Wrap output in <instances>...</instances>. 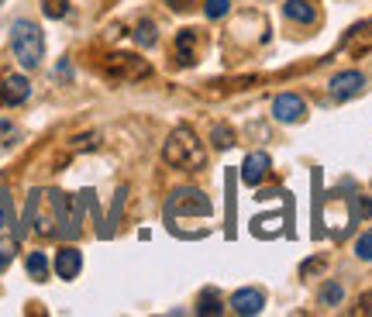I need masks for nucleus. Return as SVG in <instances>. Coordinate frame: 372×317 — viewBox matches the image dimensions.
Returning a JSON list of instances; mask_svg holds the SVG:
<instances>
[{
    "label": "nucleus",
    "mask_w": 372,
    "mask_h": 317,
    "mask_svg": "<svg viewBox=\"0 0 372 317\" xmlns=\"http://www.w3.org/2000/svg\"><path fill=\"white\" fill-rule=\"evenodd\" d=\"M207 214H214L211 197L200 193V190H193V186L176 190V193L165 200V221H169V228H173L180 217H207Z\"/></svg>",
    "instance_id": "obj_3"
},
{
    "label": "nucleus",
    "mask_w": 372,
    "mask_h": 317,
    "mask_svg": "<svg viewBox=\"0 0 372 317\" xmlns=\"http://www.w3.org/2000/svg\"><path fill=\"white\" fill-rule=\"evenodd\" d=\"M156 38H159V31H156L152 21H138V28H134V42H138L141 49H152Z\"/></svg>",
    "instance_id": "obj_14"
},
{
    "label": "nucleus",
    "mask_w": 372,
    "mask_h": 317,
    "mask_svg": "<svg viewBox=\"0 0 372 317\" xmlns=\"http://www.w3.org/2000/svg\"><path fill=\"white\" fill-rule=\"evenodd\" d=\"M176 49H180V66H193V62H197V55H193V49H197L193 28H186V31L176 35Z\"/></svg>",
    "instance_id": "obj_12"
},
{
    "label": "nucleus",
    "mask_w": 372,
    "mask_h": 317,
    "mask_svg": "<svg viewBox=\"0 0 372 317\" xmlns=\"http://www.w3.org/2000/svg\"><path fill=\"white\" fill-rule=\"evenodd\" d=\"M55 73H59L62 79H69V62H59V66H55Z\"/></svg>",
    "instance_id": "obj_28"
},
{
    "label": "nucleus",
    "mask_w": 372,
    "mask_h": 317,
    "mask_svg": "<svg viewBox=\"0 0 372 317\" xmlns=\"http://www.w3.org/2000/svg\"><path fill=\"white\" fill-rule=\"evenodd\" d=\"M272 117L283 121V125H296V121H303V117H307V104H303V97H296V93H279V97L272 100Z\"/></svg>",
    "instance_id": "obj_6"
},
{
    "label": "nucleus",
    "mask_w": 372,
    "mask_h": 317,
    "mask_svg": "<svg viewBox=\"0 0 372 317\" xmlns=\"http://www.w3.org/2000/svg\"><path fill=\"white\" fill-rule=\"evenodd\" d=\"M262 307H266V293L259 290V287H245V290H235L231 296V311L241 317H255L262 314Z\"/></svg>",
    "instance_id": "obj_7"
},
{
    "label": "nucleus",
    "mask_w": 372,
    "mask_h": 317,
    "mask_svg": "<svg viewBox=\"0 0 372 317\" xmlns=\"http://www.w3.org/2000/svg\"><path fill=\"white\" fill-rule=\"evenodd\" d=\"M14 224V211H11V193L0 186V228Z\"/></svg>",
    "instance_id": "obj_20"
},
{
    "label": "nucleus",
    "mask_w": 372,
    "mask_h": 317,
    "mask_svg": "<svg viewBox=\"0 0 372 317\" xmlns=\"http://www.w3.org/2000/svg\"><path fill=\"white\" fill-rule=\"evenodd\" d=\"M97 142H100V134H80V138H76V142H73V149H76V152H86V149H97Z\"/></svg>",
    "instance_id": "obj_24"
},
{
    "label": "nucleus",
    "mask_w": 372,
    "mask_h": 317,
    "mask_svg": "<svg viewBox=\"0 0 372 317\" xmlns=\"http://www.w3.org/2000/svg\"><path fill=\"white\" fill-rule=\"evenodd\" d=\"M104 76L114 79V83H138V79H149V76H152V66H149L141 55L114 52V55H107Z\"/></svg>",
    "instance_id": "obj_4"
},
{
    "label": "nucleus",
    "mask_w": 372,
    "mask_h": 317,
    "mask_svg": "<svg viewBox=\"0 0 372 317\" xmlns=\"http://www.w3.org/2000/svg\"><path fill=\"white\" fill-rule=\"evenodd\" d=\"M165 4H169L173 11H190V7H193V0H165Z\"/></svg>",
    "instance_id": "obj_25"
},
{
    "label": "nucleus",
    "mask_w": 372,
    "mask_h": 317,
    "mask_svg": "<svg viewBox=\"0 0 372 317\" xmlns=\"http://www.w3.org/2000/svg\"><path fill=\"white\" fill-rule=\"evenodd\" d=\"M331 100H338V104H345L351 97H359L362 90H366V73H359V69H345V73H338V76L331 79Z\"/></svg>",
    "instance_id": "obj_5"
},
{
    "label": "nucleus",
    "mask_w": 372,
    "mask_h": 317,
    "mask_svg": "<svg viewBox=\"0 0 372 317\" xmlns=\"http://www.w3.org/2000/svg\"><path fill=\"white\" fill-rule=\"evenodd\" d=\"M162 158L169 162V166H176V169H204L207 166V149H204V142L193 134V128H176V132L165 138V145H162Z\"/></svg>",
    "instance_id": "obj_1"
},
{
    "label": "nucleus",
    "mask_w": 372,
    "mask_h": 317,
    "mask_svg": "<svg viewBox=\"0 0 372 317\" xmlns=\"http://www.w3.org/2000/svg\"><path fill=\"white\" fill-rule=\"evenodd\" d=\"M42 11H45V18H66L69 0H42Z\"/></svg>",
    "instance_id": "obj_21"
},
{
    "label": "nucleus",
    "mask_w": 372,
    "mask_h": 317,
    "mask_svg": "<svg viewBox=\"0 0 372 317\" xmlns=\"http://www.w3.org/2000/svg\"><path fill=\"white\" fill-rule=\"evenodd\" d=\"M28 97H31V83H28L25 76H7L4 83H0V100H4L7 107L25 104Z\"/></svg>",
    "instance_id": "obj_8"
},
{
    "label": "nucleus",
    "mask_w": 372,
    "mask_h": 317,
    "mask_svg": "<svg viewBox=\"0 0 372 317\" xmlns=\"http://www.w3.org/2000/svg\"><path fill=\"white\" fill-rule=\"evenodd\" d=\"M11 49H14L18 62L25 69H35L42 62V55H45V35H42V28L35 25V21H14V28H11Z\"/></svg>",
    "instance_id": "obj_2"
},
{
    "label": "nucleus",
    "mask_w": 372,
    "mask_h": 317,
    "mask_svg": "<svg viewBox=\"0 0 372 317\" xmlns=\"http://www.w3.org/2000/svg\"><path fill=\"white\" fill-rule=\"evenodd\" d=\"M342 296H345L342 283H324V290H320V307H338Z\"/></svg>",
    "instance_id": "obj_16"
},
{
    "label": "nucleus",
    "mask_w": 372,
    "mask_h": 317,
    "mask_svg": "<svg viewBox=\"0 0 372 317\" xmlns=\"http://www.w3.org/2000/svg\"><path fill=\"white\" fill-rule=\"evenodd\" d=\"M80 269H83V252L80 248H73V245L59 248V255H55V272H59L62 279H76Z\"/></svg>",
    "instance_id": "obj_10"
},
{
    "label": "nucleus",
    "mask_w": 372,
    "mask_h": 317,
    "mask_svg": "<svg viewBox=\"0 0 372 317\" xmlns=\"http://www.w3.org/2000/svg\"><path fill=\"white\" fill-rule=\"evenodd\" d=\"M25 265H28V276L31 279H49V259H45V252H31Z\"/></svg>",
    "instance_id": "obj_13"
},
{
    "label": "nucleus",
    "mask_w": 372,
    "mask_h": 317,
    "mask_svg": "<svg viewBox=\"0 0 372 317\" xmlns=\"http://www.w3.org/2000/svg\"><path fill=\"white\" fill-rule=\"evenodd\" d=\"M14 248H18V241H0V272L14 263Z\"/></svg>",
    "instance_id": "obj_23"
},
{
    "label": "nucleus",
    "mask_w": 372,
    "mask_h": 317,
    "mask_svg": "<svg viewBox=\"0 0 372 317\" xmlns=\"http://www.w3.org/2000/svg\"><path fill=\"white\" fill-rule=\"evenodd\" d=\"M283 14H286L290 21H300V25H314V21H318V7H314L310 0H286V4H283Z\"/></svg>",
    "instance_id": "obj_11"
},
{
    "label": "nucleus",
    "mask_w": 372,
    "mask_h": 317,
    "mask_svg": "<svg viewBox=\"0 0 372 317\" xmlns=\"http://www.w3.org/2000/svg\"><path fill=\"white\" fill-rule=\"evenodd\" d=\"M269 156L266 152H252V156H245V162H241V180L248 186H259L262 180H266V173H269Z\"/></svg>",
    "instance_id": "obj_9"
},
{
    "label": "nucleus",
    "mask_w": 372,
    "mask_h": 317,
    "mask_svg": "<svg viewBox=\"0 0 372 317\" xmlns=\"http://www.w3.org/2000/svg\"><path fill=\"white\" fill-rule=\"evenodd\" d=\"M355 255H359L362 263H372V231H366V235L355 241Z\"/></svg>",
    "instance_id": "obj_22"
},
{
    "label": "nucleus",
    "mask_w": 372,
    "mask_h": 317,
    "mask_svg": "<svg viewBox=\"0 0 372 317\" xmlns=\"http://www.w3.org/2000/svg\"><path fill=\"white\" fill-rule=\"evenodd\" d=\"M211 142L217 145V149H231V145H235V132H231L228 125H214V128H211Z\"/></svg>",
    "instance_id": "obj_17"
},
{
    "label": "nucleus",
    "mask_w": 372,
    "mask_h": 317,
    "mask_svg": "<svg viewBox=\"0 0 372 317\" xmlns=\"http://www.w3.org/2000/svg\"><path fill=\"white\" fill-rule=\"evenodd\" d=\"M359 314H372V293H369V296H362V304H359Z\"/></svg>",
    "instance_id": "obj_27"
},
{
    "label": "nucleus",
    "mask_w": 372,
    "mask_h": 317,
    "mask_svg": "<svg viewBox=\"0 0 372 317\" xmlns=\"http://www.w3.org/2000/svg\"><path fill=\"white\" fill-rule=\"evenodd\" d=\"M124 197H128V190L121 186L117 190V197H114V207H110V217H107V228H104V238L114 231V224H117V217H121V207H124Z\"/></svg>",
    "instance_id": "obj_18"
},
{
    "label": "nucleus",
    "mask_w": 372,
    "mask_h": 317,
    "mask_svg": "<svg viewBox=\"0 0 372 317\" xmlns=\"http://www.w3.org/2000/svg\"><path fill=\"white\" fill-rule=\"evenodd\" d=\"M318 269H320V259H310V263H303L300 272H303V276H310V272H318Z\"/></svg>",
    "instance_id": "obj_26"
},
{
    "label": "nucleus",
    "mask_w": 372,
    "mask_h": 317,
    "mask_svg": "<svg viewBox=\"0 0 372 317\" xmlns=\"http://www.w3.org/2000/svg\"><path fill=\"white\" fill-rule=\"evenodd\" d=\"M224 307H221V296L214 290H204L200 293V304H197V314L200 317H207V314H221Z\"/></svg>",
    "instance_id": "obj_15"
},
{
    "label": "nucleus",
    "mask_w": 372,
    "mask_h": 317,
    "mask_svg": "<svg viewBox=\"0 0 372 317\" xmlns=\"http://www.w3.org/2000/svg\"><path fill=\"white\" fill-rule=\"evenodd\" d=\"M228 11H231V0H204V14H207L211 21L224 18Z\"/></svg>",
    "instance_id": "obj_19"
}]
</instances>
